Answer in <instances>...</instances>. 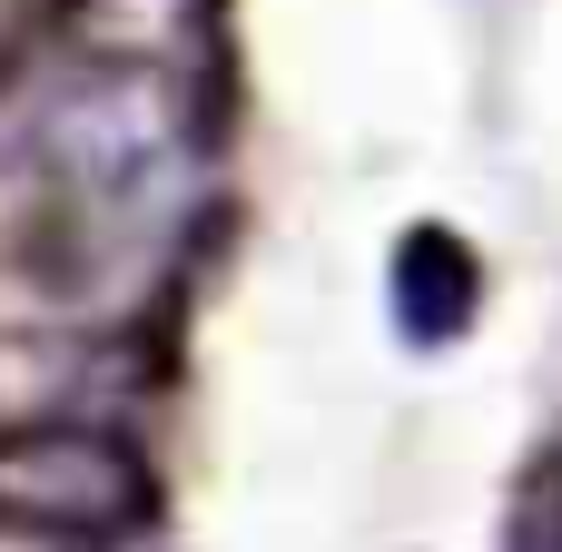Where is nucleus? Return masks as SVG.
<instances>
[{
	"mask_svg": "<svg viewBox=\"0 0 562 552\" xmlns=\"http://www.w3.org/2000/svg\"><path fill=\"white\" fill-rule=\"evenodd\" d=\"M30 168L79 247L158 237L198 178V128L178 109V79L148 59H89L69 89L30 109Z\"/></svg>",
	"mask_w": 562,
	"mask_h": 552,
	"instance_id": "1",
	"label": "nucleus"
},
{
	"mask_svg": "<svg viewBox=\"0 0 562 552\" xmlns=\"http://www.w3.org/2000/svg\"><path fill=\"white\" fill-rule=\"evenodd\" d=\"M158 514V474L109 425H10L0 435V523L59 543H119Z\"/></svg>",
	"mask_w": 562,
	"mask_h": 552,
	"instance_id": "2",
	"label": "nucleus"
},
{
	"mask_svg": "<svg viewBox=\"0 0 562 552\" xmlns=\"http://www.w3.org/2000/svg\"><path fill=\"white\" fill-rule=\"evenodd\" d=\"M474 306H484L474 247H464L454 227H415V237L395 247V336L425 346V356H445V346L474 326Z\"/></svg>",
	"mask_w": 562,
	"mask_h": 552,
	"instance_id": "3",
	"label": "nucleus"
},
{
	"mask_svg": "<svg viewBox=\"0 0 562 552\" xmlns=\"http://www.w3.org/2000/svg\"><path fill=\"white\" fill-rule=\"evenodd\" d=\"M514 552H562V444L524 474V494H514Z\"/></svg>",
	"mask_w": 562,
	"mask_h": 552,
	"instance_id": "4",
	"label": "nucleus"
}]
</instances>
